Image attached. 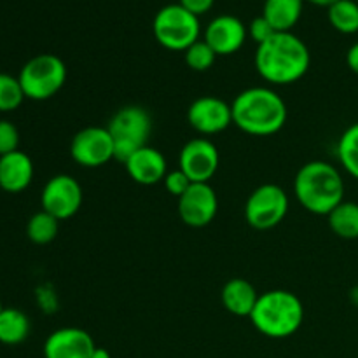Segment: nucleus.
Here are the masks:
<instances>
[{
  "mask_svg": "<svg viewBox=\"0 0 358 358\" xmlns=\"http://www.w3.org/2000/svg\"><path fill=\"white\" fill-rule=\"evenodd\" d=\"M310 49L292 31H276L255 51L259 76L275 86H289L301 80L310 70Z\"/></svg>",
  "mask_w": 358,
  "mask_h": 358,
  "instance_id": "nucleus-1",
  "label": "nucleus"
},
{
  "mask_svg": "<svg viewBox=\"0 0 358 358\" xmlns=\"http://www.w3.org/2000/svg\"><path fill=\"white\" fill-rule=\"evenodd\" d=\"M233 124L252 136H269L278 133L287 122V105L271 87H248L234 101Z\"/></svg>",
  "mask_w": 358,
  "mask_h": 358,
  "instance_id": "nucleus-2",
  "label": "nucleus"
},
{
  "mask_svg": "<svg viewBox=\"0 0 358 358\" xmlns=\"http://www.w3.org/2000/svg\"><path fill=\"white\" fill-rule=\"evenodd\" d=\"M294 192L308 212L329 215L339 203L345 201V180L334 164L310 161L297 171Z\"/></svg>",
  "mask_w": 358,
  "mask_h": 358,
  "instance_id": "nucleus-3",
  "label": "nucleus"
},
{
  "mask_svg": "<svg viewBox=\"0 0 358 358\" xmlns=\"http://www.w3.org/2000/svg\"><path fill=\"white\" fill-rule=\"evenodd\" d=\"M254 327L271 339H285L296 334L304 320V306L289 290H268L259 296L250 315Z\"/></svg>",
  "mask_w": 358,
  "mask_h": 358,
  "instance_id": "nucleus-4",
  "label": "nucleus"
},
{
  "mask_svg": "<svg viewBox=\"0 0 358 358\" xmlns=\"http://www.w3.org/2000/svg\"><path fill=\"white\" fill-rule=\"evenodd\" d=\"M107 129L114 138V159L126 163L138 149L147 145L152 133V117L138 105H126L112 115Z\"/></svg>",
  "mask_w": 358,
  "mask_h": 358,
  "instance_id": "nucleus-5",
  "label": "nucleus"
},
{
  "mask_svg": "<svg viewBox=\"0 0 358 358\" xmlns=\"http://www.w3.org/2000/svg\"><path fill=\"white\" fill-rule=\"evenodd\" d=\"M156 41L170 51H185L199 41L201 24L196 14L189 13L180 3L161 7L152 20Z\"/></svg>",
  "mask_w": 358,
  "mask_h": 358,
  "instance_id": "nucleus-6",
  "label": "nucleus"
},
{
  "mask_svg": "<svg viewBox=\"0 0 358 358\" xmlns=\"http://www.w3.org/2000/svg\"><path fill=\"white\" fill-rule=\"evenodd\" d=\"M21 87L28 100L44 101L55 96L66 80V66L56 55H37L21 69Z\"/></svg>",
  "mask_w": 358,
  "mask_h": 358,
  "instance_id": "nucleus-7",
  "label": "nucleus"
},
{
  "mask_svg": "<svg viewBox=\"0 0 358 358\" xmlns=\"http://www.w3.org/2000/svg\"><path fill=\"white\" fill-rule=\"evenodd\" d=\"M289 212V196L280 185L262 184L248 196L245 203V220L257 231L278 226Z\"/></svg>",
  "mask_w": 358,
  "mask_h": 358,
  "instance_id": "nucleus-8",
  "label": "nucleus"
},
{
  "mask_svg": "<svg viewBox=\"0 0 358 358\" xmlns=\"http://www.w3.org/2000/svg\"><path fill=\"white\" fill-rule=\"evenodd\" d=\"M70 156L84 168H100L114 159V138L101 126H87L70 142Z\"/></svg>",
  "mask_w": 358,
  "mask_h": 358,
  "instance_id": "nucleus-9",
  "label": "nucleus"
},
{
  "mask_svg": "<svg viewBox=\"0 0 358 358\" xmlns=\"http://www.w3.org/2000/svg\"><path fill=\"white\" fill-rule=\"evenodd\" d=\"M41 203L44 212L58 220H66L83 206V187L70 175H55L42 189Z\"/></svg>",
  "mask_w": 358,
  "mask_h": 358,
  "instance_id": "nucleus-10",
  "label": "nucleus"
},
{
  "mask_svg": "<svg viewBox=\"0 0 358 358\" xmlns=\"http://www.w3.org/2000/svg\"><path fill=\"white\" fill-rule=\"evenodd\" d=\"M219 199L208 182H194L178 198V215L189 227H206L217 215Z\"/></svg>",
  "mask_w": 358,
  "mask_h": 358,
  "instance_id": "nucleus-11",
  "label": "nucleus"
},
{
  "mask_svg": "<svg viewBox=\"0 0 358 358\" xmlns=\"http://www.w3.org/2000/svg\"><path fill=\"white\" fill-rule=\"evenodd\" d=\"M187 121L199 135H217L233 124V108L217 96H199L189 105Z\"/></svg>",
  "mask_w": 358,
  "mask_h": 358,
  "instance_id": "nucleus-12",
  "label": "nucleus"
},
{
  "mask_svg": "<svg viewBox=\"0 0 358 358\" xmlns=\"http://www.w3.org/2000/svg\"><path fill=\"white\" fill-rule=\"evenodd\" d=\"M219 150L208 138L189 140L178 156V168L191 182H208L219 170Z\"/></svg>",
  "mask_w": 358,
  "mask_h": 358,
  "instance_id": "nucleus-13",
  "label": "nucleus"
},
{
  "mask_svg": "<svg viewBox=\"0 0 358 358\" xmlns=\"http://www.w3.org/2000/svg\"><path fill=\"white\" fill-rule=\"evenodd\" d=\"M247 35L248 30L240 17L233 14H220L208 23L203 41L215 51L217 56H229L240 51L247 41Z\"/></svg>",
  "mask_w": 358,
  "mask_h": 358,
  "instance_id": "nucleus-14",
  "label": "nucleus"
},
{
  "mask_svg": "<svg viewBox=\"0 0 358 358\" xmlns=\"http://www.w3.org/2000/svg\"><path fill=\"white\" fill-rule=\"evenodd\" d=\"M93 338L79 327H63L51 332L44 343L45 358H91Z\"/></svg>",
  "mask_w": 358,
  "mask_h": 358,
  "instance_id": "nucleus-15",
  "label": "nucleus"
},
{
  "mask_svg": "<svg viewBox=\"0 0 358 358\" xmlns=\"http://www.w3.org/2000/svg\"><path fill=\"white\" fill-rule=\"evenodd\" d=\"M126 171L133 182L140 185H154L164 180L168 173V164L163 152L154 147H142L124 163Z\"/></svg>",
  "mask_w": 358,
  "mask_h": 358,
  "instance_id": "nucleus-16",
  "label": "nucleus"
},
{
  "mask_svg": "<svg viewBox=\"0 0 358 358\" xmlns=\"http://www.w3.org/2000/svg\"><path fill=\"white\" fill-rule=\"evenodd\" d=\"M34 180V163L21 150L0 157V189L6 192L24 191Z\"/></svg>",
  "mask_w": 358,
  "mask_h": 358,
  "instance_id": "nucleus-17",
  "label": "nucleus"
},
{
  "mask_svg": "<svg viewBox=\"0 0 358 358\" xmlns=\"http://www.w3.org/2000/svg\"><path fill=\"white\" fill-rule=\"evenodd\" d=\"M224 308L236 317H250L257 304L259 294L255 287L245 278H233L220 292Z\"/></svg>",
  "mask_w": 358,
  "mask_h": 358,
  "instance_id": "nucleus-18",
  "label": "nucleus"
},
{
  "mask_svg": "<svg viewBox=\"0 0 358 358\" xmlns=\"http://www.w3.org/2000/svg\"><path fill=\"white\" fill-rule=\"evenodd\" d=\"M304 0H264L262 16L276 31H290L303 14Z\"/></svg>",
  "mask_w": 358,
  "mask_h": 358,
  "instance_id": "nucleus-19",
  "label": "nucleus"
},
{
  "mask_svg": "<svg viewBox=\"0 0 358 358\" xmlns=\"http://www.w3.org/2000/svg\"><path fill=\"white\" fill-rule=\"evenodd\" d=\"M30 334V320L23 311L6 308L0 313V345H20Z\"/></svg>",
  "mask_w": 358,
  "mask_h": 358,
  "instance_id": "nucleus-20",
  "label": "nucleus"
},
{
  "mask_svg": "<svg viewBox=\"0 0 358 358\" xmlns=\"http://www.w3.org/2000/svg\"><path fill=\"white\" fill-rule=\"evenodd\" d=\"M332 233L343 240H358V203L343 201L327 215Z\"/></svg>",
  "mask_w": 358,
  "mask_h": 358,
  "instance_id": "nucleus-21",
  "label": "nucleus"
},
{
  "mask_svg": "<svg viewBox=\"0 0 358 358\" xmlns=\"http://www.w3.org/2000/svg\"><path fill=\"white\" fill-rule=\"evenodd\" d=\"M329 23L341 34L358 31V2L357 0H338L327 9Z\"/></svg>",
  "mask_w": 358,
  "mask_h": 358,
  "instance_id": "nucleus-22",
  "label": "nucleus"
},
{
  "mask_svg": "<svg viewBox=\"0 0 358 358\" xmlns=\"http://www.w3.org/2000/svg\"><path fill=\"white\" fill-rule=\"evenodd\" d=\"M58 224L59 220L56 217H52L51 213L37 212L35 215L30 217L27 224V236L31 243L35 245H48L58 234Z\"/></svg>",
  "mask_w": 358,
  "mask_h": 358,
  "instance_id": "nucleus-23",
  "label": "nucleus"
},
{
  "mask_svg": "<svg viewBox=\"0 0 358 358\" xmlns=\"http://www.w3.org/2000/svg\"><path fill=\"white\" fill-rule=\"evenodd\" d=\"M338 157L341 166L358 180V122L346 128L339 138Z\"/></svg>",
  "mask_w": 358,
  "mask_h": 358,
  "instance_id": "nucleus-24",
  "label": "nucleus"
},
{
  "mask_svg": "<svg viewBox=\"0 0 358 358\" xmlns=\"http://www.w3.org/2000/svg\"><path fill=\"white\" fill-rule=\"evenodd\" d=\"M23 87L20 79L9 73L0 72V112H13L23 103Z\"/></svg>",
  "mask_w": 358,
  "mask_h": 358,
  "instance_id": "nucleus-25",
  "label": "nucleus"
},
{
  "mask_svg": "<svg viewBox=\"0 0 358 358\" xmlns=\"http://www.w3.org/2000/svg\"><path fill=\"white\" fill-rule=\"evenodd\" d=\"M185 63L194 72H206L215 63V51L205 41H198L185 49Z\"/></svg>",
  "mask_w": 358,
  "mask_h": 358,
  "instance_id": "nucleus-26",
  "label": "nucleus"
},
{
  "mask_svg": "<svg viewBox=\"0 0 358 358\" xmlns=\"http://www.w3.org/2000/svg\"><path fill=\"white\" fill-rule=\"evenodd\" d=\"M20 147V131L10 121L0 119V157L16 152Z\"/></svg>",
  "mask_w": 358,
  "mask_h": 358,
  "instance_id": "nucleus-27",
  "label": "nucleus"
},
{
  "mask_svg": "<svg viewBox=\"0 0 358 358\" xmlns=\"http://www.w3.org/2000/svg\"><path fill=\"white\" fill-rule=\"evenodd\" d=\"M163 182L166 191L170 192L171 196H175V198H180V196L185 194V191L194 184V182H191V178H189L180 168H178V170L168 171Z\"/></svg>",
  "mask_w": 358,
  "mask_h": 358,
  "instance_id": "nucleus-28",
  "label": "nucleus"
},
{
  "mask_svg": "<svg viewBox=\"0 0 358 358\" xmlns=\"http://www.w3.org/2000/svg\"><path fill=\"white\" fill-rule=\"evenodd\" d=\"M248 34H250V37L254 38L259 45V44H262V42L268 41V38H271L273 35L276 34V30L271 27V23H269V21L261 14V16H257L252 20L250 28H248Z\"/></svg>",
  "mask_w": 358,
  "mask_h": 358,
  "instance_id": "nucleus-29",
  "label": "nucleus"
},
{
  "mask_svg": "<svg viewBox=\"0 0 358 358\" xmlns=\"http://www.w3.org/2000/svg\"><path fill=\"white\" fill-rule=\"evenodd\" d=\"M213 2L215 0H180V6L185 7V9L189 10V13L196 14V16H201V14L208 13L210 9H212Z\"/></svg>",
  "mask_w": 358,
  "mask_h": 358,
  "instance_id": "nucleus-30",
  "label": "nucleus"
},
{
  "mask_svg": "<svg viewBox=\"0 0 358 358\" xmlns=\"http://www.w3.org/2000/svg\"><path fill=\"white\" fill-rule=\"evenodd\" d=\"M346 63H348L350 70L358 76V42H355L346 52Z\"/></svg>",
  "mask_w": 358,
  "mask_h": 358,
  "instance_id": "nucleus-31",
  "label": "nucleus"
},
{
  "mask_svg": "<svg viewBox=\"0 0 358 358\" xmlns=\"http://www.w3.org/2000/svg\"><path fill=\"white\" fill-rule=\"evenodd\" d=\"M91 358H110V353H108V350L96 346V348H94V352L91 353Z\"/></svg>",
  "mask_w": 358,
  "mask_h": 358,
  "instance_id": "nucleus-32",
  "label": "nucleus"
},
{
  "mask_svg": "<svg viewBox=\"0 0 358 358\" xmlns=\"http://www.w3.org/2000/svg\"><path fill=\"white\" fill-rule=\"evenodd\" d=\"M308 2H311V3H315V6H322V7H331L332 3H336L338 2V0H308Z\"/></svg>",
  "mask_w": 358,
  "mask_h": 358,
  "instance_id": "nucleus-33",
  "label": "nucleus"
},
{
  "mask_svg": "<svg viewBox=\"0 0 358 358\" xmlns=\"http://www.w3.org/2000/svg\"><path fill=\"white\" fill-rule=\"evenodd\" d=\"M3 310H6V308H3V306H2V301H0V313H2V311H3Z\"/></svg>",
  "mask_w": 358,
  "mask_h": 358,
  "instance_id": "nucleus-34",
  "label": "nucleus"
},
{
  "mask_svg": "<svg viewBox=\"0 0 358 358\" xmlns=\"http://www.w3.org/2000/svg\"><path fill=\"white\" fill-rule=\"evenodd\" d=\"M357 2H358V0H357Z\"/></svg>",
  "mask_w": 358,
  "mask_h": 358,
  "instance_id": "nucleus-35",
  "label": "nucleus"
}]
</instances>
